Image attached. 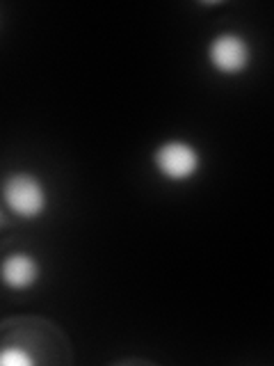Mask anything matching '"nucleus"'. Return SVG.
Segmentation results:
<instances>
[{
	"label": "nucleus",
	"instance_id": "f257e3e1",
	"mask_svg": "<svg viewBox=\"0 0 274 366\" xmlns=\"http://www.w3.org/2000/svg\"><path fill=\"white\" fill-rule=\"evenodd\" d=\"M0 202L19 220H39L49 211L51 194L41 177L28 169H16L0 183Z\"/></svg>",
	"mask_w": 274,
	"mask_h": 366
},
{
	"label": "nucleus",
	"instance_id": "f03ea898",
	"mask_svg": "<svg viewBox=\"0 0 274 366\" xmlns=\"http://www.w3.org/2000/svg\"><path fill=\"white\" fill-rule=\"evenodd\" d=\"M151 163L160 179L181 186V183H190L201 174L203 154L197 144L186 140V137H169L153 149Z\"/></svg>",
	"mask_w": 274,
	"mask_h": 366
},
{
	"label": "nucleus",
	"instance_id": "7ed1b4c3",
	"mask_svg": "<svg viewBox=\"0 0 274 366\" xmlns=\"http://www.w3.org/2000/svg\"><path fill=\"white\" fill-rule=\"evenodd\" d=\"M206 60L217 76L238 78L251 66L254 53H251V44L243 32L222 30L215 32L206 46Z\"/></svg>",
	"mask_w": 274,
	"mask_h": 366
},
{
	"label": "nucleus",
	"instance_id": "20e7f679",
	"mask_svg": "<svg viewBox=\"0 0 274 366\" xmlns=\"http://www.w3.org/2000/svg\"><path fill=\"white\" fill-rule=\"evenodd\" d=\"M41 280V261L26 249L7 252L0 261V284L7 291L23 293L30 291Z\"/></svg>",
	"mask_w": 274,
	"mask_h": 366
},
{
	"label": "nucleus",
	"instance_id": "39448f33",
	"mask_svg": "<svg viewBox=\"0 0 274 366\" xmlns=\"http://www.w3.org/2000/svg\"><path fill=\"white\" fill-rule=\"evenodd\" d=\"M34 355L23 346H0V366H32Z\"/></svg>",
	"mask_w": 274,
	"mask_h": 366
}]
</instances>
